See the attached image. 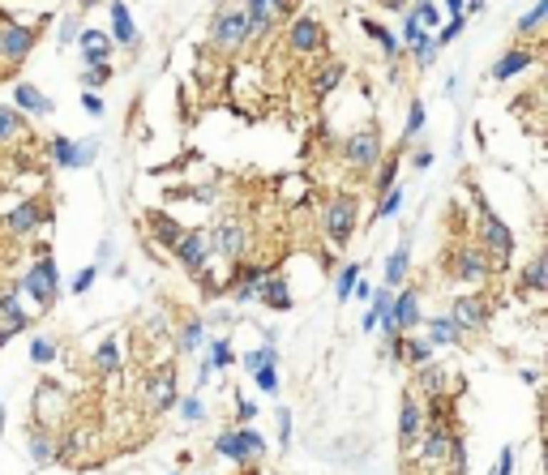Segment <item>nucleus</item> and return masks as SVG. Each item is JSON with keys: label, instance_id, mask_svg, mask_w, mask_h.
Masks as SVG:
<instances>
[{"label": "nucleus", "instance_id": "58836bf2", "mask_svg": "<svg viewBox=\"0 0 548 475\" xmlns=\"http://www.w3.org/2000/svg\"><path fill=\"white\" fill-rule=\"evenodd\" d=\"M424 39H433V34H429V30H424V26L407 13V21H403V47H416V43H424Z\"/></svg>", "mask_w": 548, "mask_h": 475}, {"label": "nucleus", "instance_id": "e433bc0d", "mask_svg": "<svg viewBox=\"0 0 548 475\" xmlns=\"http://www.w3.org/2000/svg\"><path fill=\"white\" fill-rule=\"evenodd\" d=\"M394 176H399V159H386V154H382V167H377V197H382L386 189H394Z\"/></svg>", "mask_w": 548, "mask_h": 475}, {"label": "nucleus", "instance_id": "de8ad7c7", "mask_svg": "<svg viewBox=\"0 0 548 475\" xmlns=\"http://www.w3.org/2000/svg\"><path fill=\"white\" fill-rule=\"evenodd\" d=\"M81 107H86V116H103V94L99 90H86L81 94Z\"/></svg>", "mask_w": 548, "mask_h": 475}, {"label": "nucleus", "instance_id": "7c9ffc66", "mask_svg": "<svg viewBox=\"0 0 548 475\" xmlns=\"http://www.w3.org/2000/svg\"><path fill=\"white\" fill-rule=\"evenodd\" d=\"M424 30H437V21H442V13H437V0H416V9H407Z\"/></svg>", "mask_w": 548, "mask_h": 475}, {"label": "nucleus", "instance_id": "2eb2a0df", "mask_svg": "<svg viewBox=\"0 0 548 475\" xmlns=\"http://www.w3.org/2000/svg\"><path fill=\"white\" fill-rule=\"evenodd\" d=\"M13 103H17L21 111H30V116H51V111H56V103H51L39 86H30V81H21V86L13 90Z\"/></svg>", "mask_w": 548, "mask_h": 475}, {"label": "nucleus", "instance_id": "6e6552de", "mask_svg": "<svg viewBox=\"0 0 548 475\" xmlns=\"http://www.w3.org/2000/svg\"><path fill=\"white\" fill-rule=\"evenodd\" d=\"M21 287L39 300V304H51L56 300V287H60V274H56V261L51 257H39L34 266H30V274L21 279Z\"/></svg>", "mask_w": 548, "mask_h": 475}, {"label": "nucleus", "instance_id": "4468645a", "mask_svg": "<svg viewBox=\"0 0 548 475\" xmlns=\"http://www.w3.org/2000/svg\"><path fill=\"white\" fill-rule=\"evenodd\" d=\"M536 64V51L532 47H510L497 64H493V81H510V77H519L523 69H532Z\"/></svg>", "mask_w": 548, "mask_h": 475}, {"label": "nucleus", "instance_id": "dca6fc26", "mask_svg": "<svg viewBox=\"0 0 548 475\" xmlns=\"http://www.w3.org/2000/svg\"><path fill=\"white\" fill-rule=\"evenodd\" d=\"M454 274H459V279H467V283H480V279L489 274V261H484V253H480L476 244L459 249V257H454Z\"/></svg>", "mask_w": 548, "mask_h": 475}, {"label": "nucleus", "instance_id": "37998d69", "mask_svg": "<svg viewBox=\"0 0 548 475\" xmlns=\"http://www.w3.org/2000/svg\"><path fill=\"white\" fill-rule=\"evenodd\" d=\"M437 51H442V47H437L433 39H424V43H416V47H412V56H416V64H420V69H429V64L437 60Z\"/></svg>", "mask_w": 548, "mask_h": 475}, {"label": "nucleus", "instance_id": "79ce46f5", "mask_svg": "<svg viewBox=\"0 0 548 475\" xmlns=\"http://www.w3.org/2000/svg\"><path fill=\"white\" fill-rule=\"evenodd\" d=\"M459 34H463V17H450V21H446V26L433 34V43H437V47H446V43H454Z\"/></svg>", "mask_w": 548, "mask_h": 475}, {"label": "nucleus", "instance_id": "473e14b6", "mask_svg": "<svg viewBox=\"0 0 548 475\" xmlns=\"http://www.w3.org/2000/svg\"><path fill=\"white\" fill-rule=\"evenodd\" d=\"M420 129H424V103L412 99V111H407V120H403V141L412 146V137H420Z\"/></svg>", "mask_w": 548, "mask_h": 475}, {"label": "nucleus", "instance_id": "a18cd8bd", "mask_svg": "<svg viewBox=\"0 0 548 475\" xmlns=\"http://www.w3.org/2000/svg\"><path fill=\"white\" fill-rule=\"evenodd\" d=\"M30 454H34V463H47L51 459V441L43 433H30Z\"/></svg>", "mask_w": 548, "mask_h": 475}, {"label": "nucleus", "instance_id": "7ed1b4c3", "mask_svg": "<svg viewBox=\"0 0 548 475\" xmlns=\"http://www.w3.org/2000/svg\"><path fill=\"white\" fill-rule=\"evenodd\" d=\"M356 214H360V201H356L352 193L334 197V201L326 206V240H330V244H347L352 231H356Z\"/></svg>", "mask_w": 548, "mask_h": 475}, {"label": "nucleus", "instance_id": "423d86ee", "mask_svg": "<svg viewBox=\"0 0 548 475\" xmlns=\"http://www.w3.org/2000/svg\"><path fill=\"white\" fill-rule=\"evenodd\" d=\"M176 257H180L193 274H201V270L210 266V257H214V240H210V231H180V240H176Z\"/></svg>", "mask_w": 548, "mask_h": 475}, {"label": "nucleus", "instance_id": "4d7b16f0", "mask_svg": "<svg viewBox=\"0 0 548 475\" xmlns=\"http://www.w3.org/2000/svg\"><path fill=\"white\" fill-rule=\"evenodd\" d=\"M514 471V450H502V463H497V475H510Z\"/></svg>", "mask_w": 548, "mask_h": 475}, {"label": "nucleus", "instance_id": "aec40b11", "mask_svg": "<svg viewBox=\"0 0 548 475\" xmlns=\"http://www.w3.org/2000/svg\"><path fill=\"white\" fill-rule=\"evenodd\" d=\"M39 219H43V214H39V201H21V206L4 219V231L26 236V231H34V227H39Z\"/></svg>", "mask_w": 548, "mask_h": 475}, {"label": "nucleus", "instance_id": "20e7f679", "mask_svg": "<svg viewBox=\"0 0 548 475\" xmlns=\"http://www.w3.org/2000/svg\"><path fill=\"white\" fill-rule=\"evenodd\" d=\"M476 206H480V244H489L497 257H510L514 253V231L493 214V206L484 201V193H476Z\"/></svg>", "mask_w": 548, "mask_h": 475}, {"label": "nucleus", "instance_id": "c85d7f7f", "mask_svg": "<svg viewBox=\"0 0 548 475\" xmlns=\"http://www.w3.org/2000/svg\"><path fill=\"white\" fill-rule=\"evenodd\" d=\"M150 227H154V240H159L163 249H176V240H180V223H171L167 214H150Z\"/></svg>", "mask_w": 548, "mask_h": 475}, {"label": "nucleus", "instance_id": "9d476101", "mask_svg": "<svg viewBox=\"0 0 548 475\" xmlns=\"http://www.w3.org/2000/svg\"><path fill=\"white\" fill-rule=\"evenodd\" d=\"M223 459H236V463H249L253 454H261L266 450V441L253 433V429H244V433H223L219 437V446H214Z\"/></svg>", "mask_w": 548, "mask_h": 475}, {"label": "nucleus", "instance_id": "8fccbe9b", "mask_svg": "<svg viewBox=\"0 0 548 475\" xmlns=\"http://www.w3.org/2000/svg\"><path fill=\"white\" fill-rule=\"evenodd\" d=\"M266 360H279V356H274V347H261V351H253V356H244V369L253 373V369H257V364H266Z\"/></svg>", "mask_w": 548, "mask_h": 475}, {"label": "nucleus", "instance_id": "680f3d73", "mask_svg": "<svg viewBox=\"0 0 548 475\" xmlns=\"http://www.w3.org/2000/svg\"><path fill=\"white\" fill-rule=\"evenodd\" d=\"M446 9H450V17H463V0H446Z\"/></svg>", "mask_w": 548, "mask_h": 475}, {"label": "nucleus", "instance_id": "f704fd0d", "mask_svg": "<svg viewBox=\"0 0 548 475\" xmlns=\"http://www.w3.org/2000/svg\"><path fill=\"white\" fill-rule=\"evenodd\" d=\"M454 450V441L446 437V433H429V441H424V463H437V459H446Z\"/></svg>", "mask_w": 548, "mask_h": 475}, {"label": "nucleus", "instance_id": "6e6d98bb", "mask_svg": "<svg viewBox=\"0 0 548 475\" xmlns=\"http://www.w3.org/2000/svg\"><path fill=\"white\" fill-rule=\"evenodd\" d=\"M287 437H292V416H287V411H279V441L287 446Z\"/></svg>", "mask_w": 548, "mask_h": 475}, {"label": "nucleus", "instance_id": "cd10ccee", "mask_svg": "<svg viewBox=\"0 0 548 475\" xmlns=\"http://www.w3.org/2000/svg\"><path fill=\"white\" fill-rule=\"evenodd\" d=\"M450 343H459V326L450 317H433L429 321V347H450Z\"/></svg>", "mask_w": 548, "mask_h": 475}, {"label": "nucleus", "instance_id": "49530a36", "mask_svg": "<svg viewBox=\"0 0 548 475\" xmlns=\"http://www.w3.org/2000/svg\"><path fill=\"white\" fill-rule=\"evenodd\" d=\"M51 356H56V347H51L47 339H34V343H30V360H34V364H47Z\"/></svg>", "mask_w": 548, "mask_h": 475}, {"label": "nucleus", "instance_id": "13d9d810", "mask_svg": "<svg viewBox=\"0 0 548 475\" xmlns=\"http://www.w3.org/2000/svg\"><path fill=\"white\" fill-rule=\"evenodd\" d=\"M184 420H201V403L197 399H184Z\"/></svg>", "mask_w": 548, "mask_h": 475}, {"label": "nucleus", "instance_id": "a19ab883", "mask_svg": "<svg viewBox=\"0 0 548 475\" xmlns=\"http://www.w3.org/2000/svg\"><path fill=\"white\" fill-rule=\"evenodd\" d=\"M356 274H360V266H356V261H352V266H343V274H339V283H334V296H339V300H352Z\"/></svg>", "mask_w": 548, "mask_h": 475}, {"label": "nucleus", "instance_id": "0eeeda50", "mask_svg": "<svg viewBox=\"0 0 548 475\" xmlns=\"http://www.w3.org/2000/svg\"><path fill=\"white\" fill-rule=\"evenodd\" d=\"M322 43H326L322 21H317L313 13H300V17L292 21V30H287V47L300 51V56H313V51H322Z\"/></svg>", "mask_w": 548, "mask_h": 475}, {"label": "nucleus", "instance_id": "09e8293b", "mask_svg": "<svg viewBox=\"0 0 548 475\" xmlns=\"http://www.w3.org/2000/svg\"><path fill=\"white\" fill-rule=\"evenodd\" d=\"M429 356H433V347H429V343H407V360H412V364H424Z\"/></svg>", "mask_w": 548, "mask_h": 475}, {"label": "nucleus", "instance_id": "4be33fe9", "mask_svg": "<svg viewBox=\"0 0 548 475\" xmlns=\"http://www.w3.org/2000/svg\"><path fill=\"white\" fill-rule=\"evenodd\" d=\"M150 403H154V411H171V403H176V377L171 373H159L150 381Z\"/></svg>", "mask_w": 548, "mask_h": 475}, {"label": "nucleus", "instance_id": "69168bd1", "mask_svg": "<svg viewBox=\"0 0 548 475\" xmlns=\"http://www.w3.org/2000/svg\"><path fill=\"white\" fill-rule=\"evenodd\" d=\"M236 4H249V0H236Z\"/></svg>", "mask_w": 548, "mask_h": 475}, {"label": "nucleus", "instance_id": "9b49d317", "mask_svg": "<svg viewBox=\"0 0 548 475\" xmlns=\"http://www.w3.org/2000/svg\"><path fill=\"white\" fill-rule=\"evenodd\" d=\"M416 321H420V300H416V291H403L399 300H390V317L382 326H386V334H399V330H412Z\"/></svg>", "mask_w": 548, "mask_h": 475}, {"label": "nucleus", "instance_id": "39448f33", "mask_svg": "<svg viewBox=\"0 0 548 475\" xmlns=\"http://www.w3.org/2000/svg\"><path fill=\"white\" fill-rule=\"evenodd\" d=\"M382 154H386V146H382V133H377V129H360V133H352L347 146H343V159H347L352 167H360V171L377 167Z\"/></svg>", "mask_w": 548, "mask_h": 475}, {"label": "nucleus", "instance_id": "f3484780", "mask_svg": "<svg viewBox=\"0 0 548 475\" xmlns=\"http://www.w3.org/2000/svg\"><path fill=\"white\" fill-rule=\"evenodd\" d=\"M343 77H347V69H343L339 60H322V64H317V73H313V94H317V99H326L334 86H343Z\"/></svg>", "mask_w": 548, "mask_h": 475}, {"label": "nucleus", "instance_id": "bf43d9fd", "mask_svg": "<svg viewBox=\"0 0 548 475\" xmlns=\"http://www.w3.org/2000/svg\"><path fill=\"white\" fill-rule=\"evenodd\" d=\"M236 411H240V420H244V424H249V420H253V416H257V407H253V403H249V399H244V403H240V407H236Z\"/></svg>", "mask_w": 548, "mask_h": 475}, {"label": "nucleus", "instance_id": "393cba45", "mask_svg": "<svg viewBox=\"0 0 548 475\" xmlns=\"http://www.w3.org/2000/svg\"><path fill=\"white\" fill-rule=\"evenodd\" d=\"M407 261H412V244L403 240V244L390 253V261H386V287H399V283L407 279Z\"/></svg>", "mask_w": 548, "mask_h": 475}, {"label": "nucleus", "instance_id": "3c124183", "mask_svg": "<svg viewBox=\"0 0 548 475\" xmlns=\"http://www.w3.org/2000/svg\"><path fill=\"white\" fill-rule=\"evenodd\" d=\"M442 377H446V373H442V369H424V377H420V381H424V390H433V394H437V390H442V386H446V381H442Z\"/></svg>", "mask_w": 548, "mask_h": 475}, {"label": "nucleus", "instance_id": "5fc2aeb1", "mask_svg": "<svg viewBox=\"0 0 548 475\" xmlns=\"http://www.w3.org/2000/svg\"><path fill=\"white\" fill-rule=\"evenodd\" d=\"M94 274H99V270H94V266H86V270L77 274V283H73V291H86V287L94 283Z\"/></svg>", "mask_w": 548, "mask_h": 475}, {"label": "nucleus", "instance_id": "72a5a7b5", "mask_svg": "<svg viewBox=\"0 0 548 475\" xmlns=\"http://www.w3.org/2000/svg\"><path fill=\"white\" fill-rule=\"evenodd\" d=\"M386 317H390V291L382 287V291L373 296V309L364 313V330H373V326H377V321H386Z\"/></svg>", "mask_w": 548, "mask_h": 475}, {"label": "nucleus", "instance_id": "c756f323", "mask_svg": "<svg viewBox=\"0 0 548 475\" xmlns=\"http://www.w3.org/2000/svg\"><path fill=\"white\" fill-rule=\"evenodd\" d=\"M544 17H548V0H536V4H532L523 17H519V34H536Z\"/></svg>", "mask_w": 548, "mask_h": 475}, {"label": "nucleus", "instance_id": "a211bd4d", "mask_svg": "<svg viewBox=\"0 0 548 475\" xmlns=\"http://www.w3.org/2000/svg\"><path fill=\"white\" fill-rule=\"evenodd\" d=\"M210 240H214V249H219L223 257H240V253H244V244H249V240H244V227H240V223H223V227H219V231H214Z\"/></svg>", "mask_w": 548, "mask_h": 475}, {"label": "nucleus", "instance_id": "f03ea898", "mask_svg": "<svg viewBox=\"0 0 548 475\" xmlns=\"http://www.w3.org/2000/svg\"><path fill=\"white\" fill-rule=\"evenodd\" d=\"M39 43V26H17L0 17V64H21Z\"/></svg>", "mask_w": 548, "mask_h": 475}, {"label": "nucleus", "instance_id": "ea45409f", "mask_svg": "<svg viewBox=\"0 0 548 475\" xmlns=\"http://www.w3.org/2000/svg\"><path fill=\"white\" fill-rule=\"evenodd\" d=\"M399 210H403V193L399 189H386L382 193V206H377V219H394Z\"/></svg>", "mask_w": 548, "mask_h": 475}, {"label": "nucleus", "instance_id": "864d4df0", "mask_svg": "<svg viewBox=\"0 0 548 475\" xmlns=\"http://www.w3.org/2000/svg\"><path fill=\"white\" fill-rule=\"evenodd\" d=\"M99 364H103V369H116V343H103V347H99Z\"/></svg>", "mask_w": 548, "mask_h": 475}, {"label": "nucleus", "instance_id": "b1692460", "mask_svg": "<svg viewBox=\"0 0 548 475\" xmlns=\"http://www.w3.org/2000/svg\"><path fill=\"white\" fill-rule=\"evenodd\" d=\"M364 34H369V39H373V43H377L382 51H386V60H399V47H403V43H399V39H394V34H390V30H386L382 21L364 17Z\"/></svg>", "mask_w": 548, "mask_h": 475}, {"label": "nucleus", "instance_id": "f257e3e1", "mask_svg": "<svg viewBox=\"0 0 548 475\" xmlns=\"http://www.w3.org/2000/svg\"><path fill=\"white\" fill-rule=\"evenodd\" d=\"M249 43V17H244V4L227 0L214 9V21H210V47L219 51H240Z\"/></svg>", "mask_w": 548, "mask_h": 475}, {"label": "nucleus", "instance_id": "5701e85b", "mask_svg": "<svg viewBox=\"0 0 548 475\" xmlns=\"http://www.w3.org/2000/svg\"><path fill=\"white\" fill-rule=\"evenodd\" d=\"M416 437H420V407H416L412 399H403V416H399V441L412 450V446H416Z\"/></svg>", "mask_w": 548, "mask_h": 475}, {"label": "nucleus", "instance_id": "f8f14e48", "mask_svg": "<svg viewBox=\"0 0 548 475\" xmlns=\"http://www.w3.org/2000/svg\"><path fill=\"white\" fill-rule=\"evenodd\" d=\"M77 47H81V60L86 64H107L111 60V34H103V30H77V39H73Z\"/></svg>", "mask_w": 548, "mask_h": 475}, {"label": "nucleus", "instance_id": "052dcab7", "mask_svg": "<svg viewBox=\"0 0 548 475\" xmlns=\"http://www.w3.org/2000/svg\"><path fill=\"white\" fill-rule=\"evenodd\" d=\"M429 163H433V150H416V167H420V171H424V167H429Z\"/></svg>", "mask_w": 548, "mask_h": 475}, {"label": "nucleus", "instance_id": "0e129e2a", "mask_svg": "<svg viewBox=\"0 0 548 475\" xmlns=\"http://www.w3.org/2000/svg\"><path fill=\"white\" fill-rule=\"evenodd\" d=\"M77 4H81V9H90V4H99V0H77Z\"/></svg>", "mask_w": 548, "mask_h": 475}, {"label": "nucleus", "instance_id": "603ef678", "mask_svg": "<svg viewBox=\"0 0 548 475\" xmlns=\"http://www.w3.org/2000/svg\"><path fill=\"white\" fill-rule=\"evenodd\" d=\"M197 343H201V326L193 321V326H184V343H180V347H184V351H193Z\"/></svg>", "mask_w": 548, "mask_h": 475}, {"label": "nucleus", "instance_id": "a878e982", "mask_svg": "<svg viewBox=\"0 0 548 475\" xmlns=\"http://www.w3.org/2000/svg\"><path fill=\"white\" fill-rule=\"evenodd\" d=\"M450 321H454L459 330H476V326L484 321V304H480V300H459V304H454V317H450Z\"/></svg>", "mask_w": 548, "mask_h": 475}, {"label": "nucleus", "instance_id": "ddd939ff", "mask_svg": "<svg viewBox=\"0 0 548 475\" xmlns=\"http://www.w3.org/2000/svg\"><path fill=\"white\" fill-rule=\"evenodd\" d=\"M107 13H111V43H120V47H137V26H133L129 4H124V0H111Z\"/></svg>", "mask_w": 548, "mask_h": 475}, {"label": "nucleus", "instance_id": "1a4fd4ad", "mask_svg": "<svg viewBox=\"0 0 548 475\" xmlns=\"http://www.w3.org/2000/svg\"><path fill=\"white\" fill-rule=\"evenodd\" d=\"M51 159H56V167H64V171H77V167H90V163H94V141H73V137H51Z\"/></svg>", "mask_w": 548, "mask_h": 475}, {"label": "nucleus", "instance_id": "c03bdc74", "mask_svg": "<svg viewBox=\"0 0 548 475\" xmlns=\"http://www.w3.org/2000/svg\"><path fill=\"white\" fill-rule=\"evenodd\" d=\"M77 30H81V26H77V13H64V17H60V34H56L60 47H69V43L77 39Z\"/></svg>", "mask_w": 548, "mask_h": 475}, {"label": "nucleus", "instance_id": "bb28decb", "mask_svg": "<svg viewBox=\"0 0 548 475\" xmlns=\"http://www.w3.org/2000/svg\"><path fill=\"white\" fill-rule=\"evenodd\" d=\"M21 133H26L21 111H17V107H9V103H0V146H4V141H17Z\"/></svg>", "mask_w": 548, "mask_h": 475}, {"label": "nucleus", "instance_id": "2f4dec72", "mask_svg": "<svg viewBox=\"0 0 548 475\" xmlns=\"http://www.w3.org/2000/svg\"><path fill=\"white\" fill-rule=\"evenodd\" d=\"M107 81H111V60H107V64H86V69H81V86H86V90H99V86H107Z\"/></svg>", "mask_w": 548, "mask_h": 475}, {"label": "nucleus", "instance_id": "4c0bfd02", "mask_svg": "<svg viewBox=\"0 0 548 475\" xmlns=\"http://www.w3.org/2000/svg\"><path fill=\"white\" fill-rule=\"evenodd\" d=\"M274 364H279V360H266V364H257V369H253V377H257V386H261L266 394H274V390H279V373H274Z\"/></svg>", "mask_w": 548, "mask_h": 475}, {"label": "nucleus", "instance_id": "412c9836", "mask_svg": "<svg viewBox=\"0 0 548 475\" xmlns=\"http://www.w3.org/2000/svg\"><path fill=\"white\" fill-rule=\"evenodd\" d=\"M266 274H270V270H261V266H240L236 279H231V291H236L240 300H249V296H257V287H261Z\"/></svg>", "mask_w": 548, "mask_h": 475}, {"label": "nucleus", "instance_id": "6ab92c4d", "mask_svg": "<svg viewBox=\"0 0 548 475\" xmlns=\"http://www.w3.org/2000/svg\"><path fill=\"white\" fill-rule=\"evenodd\" d=\"M257 296H261L270 309H279V313L292 309V291H287V279H283V274H266L261 287H257Z\"/></svg>", "mask_w": 548, "mask_h": 475}, {"label": "nucleus", "instance_id": "c9c22d12", "mask_svg": "<svg viewBox=\"0 0 548 475\" xmlns=\"http://www.w3.org/2000/svg\"><path fill=\"white\" fill-rule=\"evenodd\" d=\"M532 291H544L548 287V257H536L532 266H527V279H523Z\"/></svg>", "mask_w": 548, "mask_h": 475}, {"label": "nucleus", "instance_id": "e2e57ef3", "mask_svg": "<svg viewBox=\"0 0 548 475\" xmlns=\"http://www.w3.org/2000/svg\"><path fill=\"white\" fill-rule=\"evenodd\" d=\"M300 0H274V13H287V9H296Z\"/></svg>", "mask_w": 548, "mask_h": 475}]
</instances>
